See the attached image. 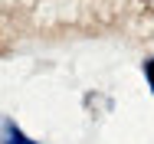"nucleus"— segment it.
Segmentation results:
<instances>
[{"mask_svg":"<svg viewBox=\"0 0 154 144\" xmlns=\"http://www.w3.org/2000/svg\"><path fill=\"white\" fill-rule=\"evenodd\" d=\"M0 144H33L30 138H23L10 121H0Z\"/></svg>","mask_w":154,"mask_h":144,"instance_id":"obj_1","label":"nucleus"}]
</instances>
